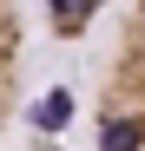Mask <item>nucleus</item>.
<instances>
[{"label": "nucleus", "mask_w": 145, "mask_h": 151, "mask_svg": "<svg viewBox=\"0 0 145 151\" xmlns=\"http://www.w3.org/2000/svg\"><path fill=\"white\" fill-rule=\"evenodd\" d=\"M92 138L99 151H145V0H132L125 27L112 40L99 105H92Z\"/></svg>", "instance_id": "1"}, {"label": "nucleus", "mask_w": 145, "mask_h": 151, "mask_svg": "<svg viewBox=\"0 0 145 151\" xmlns=\"http://www.w3.org/2000/svg\"><path fill=\"white\" fill-rule=\"evenodd\" d=\"M20 59H27V20H20V0H0V138L20 105Z\"/></svg>", "instance_id": "2"}, {"label": "nucleus", "mask_w": 145, "mask_h": 151, "mask_svg": "<svg viewBox=\"0 0 145 151\" xmlns=\"http://www.w3.org/2000/svg\"><path fill=\"white\" fill-rule=\"evenodd\" d=\"M106 13V0H46V20H53V33L59 40H79L92 33V20Z\"/></svg>", "instance_id": "3"}]
</instances>
